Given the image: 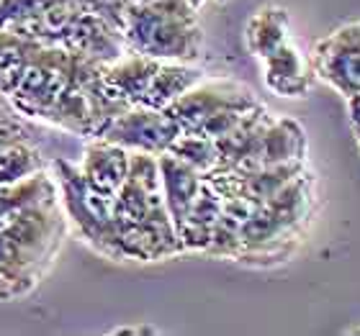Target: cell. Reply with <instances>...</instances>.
<instances>
[{
	"label": "cell",
	"mask_w": 360,
	"mask_h": 336,
	"mask_svg": "<svg viewBox=\"0 0 360 336\" xmlns=\"http://www.w3.org/2000/svg\"><path fill=\"white\" fill-rule=\"evenodd\" d=\"M260 65H263L265 88L281 98L311 95V90L319 80L311 54L304 52L296 39H288L281 49L265 57Z\"/></svg>",
	"instance_id": "10"
},
{
	"label": "cell",
	"mask_w": 360,
	"mask_h": 336,
	"mask_svg": "<svg viewBox=\"0 0 360 336\" xmlns=\"http://www.w3.org/2000/svg\"><path fill=\"white\" fill-rule=\"evenodd\" d=\"M217 3H226V0H217Z\"/></svg>",
	"instance_id": "26"
},
{
	"label": "cell",
	"mask_w": 360,
	"mask_h": 336,
	"mask_svg": "<svg viewBox=\"0 0 360 336\" xmlns=\"http://www.w3.org/2000/svg\"><path fill=\"white\" fill-rule=\"evenodd\" d=\"M347 334H360V323H358V326H350V329H347Z\"/></svg>",
	"instance_id": "24"
},
{
	"label": "cell",
	"mask_w": 360,
	"mask_h": 336,
	"mask_svg": "<svg viewBox=\"0 0 360 336\" xmlns=\"http://www.w3.org/2000/svg\"><path fill=\"white\" fill-rule=\"evenodd\" d=\"M52 175L57 180L60 201L68 216V224L93 252L103 254L105 260L121 262L119 239H116V218H113V198L96 185H90L80 167L68 159H54Z\"/></svg>",
	"instance_id": "5"
},
{
	"label": "cell",
	"mask_w": 360,
	"mask_h": 336,
	"mask_svg": "<svg viewBox=\"0 0 360 336\" xmlns=\"http://www.w3.org/2000/svg\"><path fill=\"white\" fill-rule=\"evenodd\" d=\"M170 154L178 159H183L186 165H191L193 170L203 172V175H211V172L219 167V149L217 142L209 139V136L201 134H191V131H180V136L170 147Z\"/></svg>",
	"instance_id": "19"
},
{
	"label": "cell",
	"mask_w": 360,
	"mask_h": 336,
	"mask_svg": "<svg viewBox=\"0 0 360 336\" xmlns=\"http://www.w3.org/2000/svg\"><path fill=\"white\" fill-rule=\"evenodd\" d=\"M124 39L129 52L160 62H193L203 46L198 8L188 0L131 3Z\"/></svg>",
	"instance_id": "4"
},
{
	"label": "cell",
	"mask_w": 360,
	"mask_h": 336,
	"mask_svg": "<svg viewBox=\"0 0 360 336\" xmlns=\"http://www.w3.org/2000/svg\"><path fill=\"white\" fill-rule=\"evenodd\" d=\"M131 3H150V0H131Z\"/></svg>",
	"instance_id": "25"
},
{
	"label": "cell",
	"mask_w": 360,
	"mask_h": 336,
	"mask_svg": "<svg viewBox=\"0 0 360 336\" xmlns=\"http://www.w3.org/2000/svg\"><path fill=\"white\" fill-rule=\"evenodd\" d=\"M353 131H355V139H358V147H360V121L353 123Z\"/></svg>",
	"instance_id": "23"
},
{
	"label": "cell",
	"mask_w": 360,
	"mask_h": 336,
	"mask_svg": "<svg viewBox=\"0 0 360 336\" xmlns=\"http://www.w3.org/2000/svg\"><path fill=\"white\" fill-rule=\"evenodd\" d=\"M68 234L60 190L0 216V300L37 290L54 264Z\"/></svg>",
	"instance_id": "1"
},
{
	"label": "cell",
	"mask_w": 360,
	"mask_h": 336,
	"mask_svg": "<svg viewBox=\"0 0 360 336\" xmlns=\"http://www.w3.org/2000/svg\"><path fill=\"white\" fill-rule=\"evenodd\" d=\"M158 67L160 60H152V57H144V54L136 52H127L116 62L105 65L103 80L119 100H124L127 105H142Z\"/></svg>",
	"instance_id": "13"
},
{
	"label": "cell",
	"mask_w": 360,
	"mask_h": 336,
	"mask_svg": "<svg viewBox=\"0 0 360 336\" xmlns=\"http://www.w3.org/2000/svg\"><path fill=\"white\" fill-rule=\"evenodd\" d=\"M188 3H191V6H193V8H198V11H201V8L206 6L209 0H188Z\"/></svg>",
	"instance_id": "22"
},
{
	"label": "cell",
	"mask_w": 360,
	"mask_h": 336,
	"mask_svg": "<svg viewBox=\"0 0 360 336\" xmlns=\"http://www.w3.org/2000/svg\"><path fill=\"white\" fill-rule=\"evenodd\" d=\"M180 136V126L167 111L131 105L116 121L108 123L98 139L113 142L129 152H147V154H165Z\"/></svg>",
	"instance_id": "9"
},
{
	"label": "cell",
	"mask_w": 360,
	"mask_h": 336,
	"mask_svg": "<svg viewBox=\"0 0 360 336\" xmlns=\"http://www.w3.org/2000/svg\"><path fill=\"white\" fill-rule=\"evenodd\" d=\"M31 49H34V39L0 29V95L6 100L15 90V85L21 83L31 60Z\"/></svg>",
	"instance_id": "18"
},
{
	"label": "cell",
	"mask_w": 360,
	"mask_h": 336,
	"mask_svg": "<svg viewBox=\"0 0 360 336\" xmlns=\"http://www.w3.org/2000/svg\"><path fill=\"white\" fill-rule=\"evenodd\" d=\"M129 165H131V152L105 139H90L88 149L80 162V172L88 177L90 185L103 190L108 195H116L121 185L127 182Z\"/></svg>",
	"instance_id": "11"
},
{
	"label": "cell",
	"mask_w": 360,
	"mask_h": 336,
	"mask_svg": "<svg viewBox=\"0 0 360 336\" xmlns=\"http://www.w3.org/2000/svg\"><path fill=\"white\" fill-rule=\"evenodd\" d=\"M111 334H158V329L155 326H119Z\"/></svg>",
	"instance_id": "21"
},
{
	"label": "cell",
	"mask_w": 360,
	"mask_h": 336,
	"mask_svg": "<svg viewBox=\"0 0 360 336\" xmlns=\"http://www.w3.org/2000/svg\"><path fill=\"white\" fill-rule=\"evenodd\" d=\"M85 54L70 52L62 46H49L34 41L31 60L26 65L21 83L8 95V103L21 119L41 121L44 123L52 105L68 88L72 75L80 67Z\"/></svg>",
	"instance_id": "6"
},
{
	"label": "cell",
	"mask_w": 360,
	"mask_h": 336,
	"mask_svg": "<svg viewBox=\"0 0 360 336\" xmlns=\"http://www.w3.org/2000/svg\"><path fill=\"white\" fill-rule=\"evenodd\" d=\"M158 159H160V177H162L165 206H167V210H170L175 231H178V226L183 224V218L188 216L191 206H193L198 193H201L206 175L193 170L191 165H186L183 159L173 157L170 152L160 154Z\"/></svg>",
	"instance_id": "12"
},
{
	"label": "cell",
	"mask_w": 360,
	"mask_h": 336,
	"mask_svg": "<svg viewBox=\"0 0 360 336\" xmlns=\"http://www.w3.org/2000/svg\"><path fill=\"white\" fill-rule=\"evenodd\" d=\"M219 216H221V195H219L217 187L211 185V180L206 177L201 193L188 210V216L178 226V239L183 252H206Z\"/></svg>",
	"instance_id": "14"
},
{
	"label": "cell",
	"mask_w": 360,
	"mask_h": 336,
	"mask_svg": "<svg viewBox=\"0 0 360 336\" xmlns=\"http://www.w3.org/2000/svg\"><path fill=\"white\" fill-rule=\"evenodd\" d=\"M288 39H293L291 21H288V11L281 6H263L245 26V44L257 62H263L276 49H281Z\"/></svg>",
	"instance_id": "15"
},
{
	"label": "cell",
	"mask_w": 360,
	"mask_h": 336,
	"mask_svg": "<svg viewBox=\"0 0 360 336\" xmlns=\"http://www.w3.org/2000/svg\"><path fill=\"white\" fill-rule=\"evenodd\" d=\"M121 262H160L183 254L162 195L158 154L131 152L127 182L113 198Z\"/></svg>",
	"instance_id": "2"
},
{
	"label": "cell",
	"mask_w": 360,
	"mask_h": 336,
	"mask_svg": "<svg viewBox=\"0 0 360 336\" xmlns=\"http://www.w3.org/2000/svg\"><path fill=\"white\" fill-rule=\"evenodd\" d=\"M203 69L193 67V62H160L158 72L152 77V85L144 95L142 105L165 111L170 105L183 98L191 88L203 80Z\"/></svg>",
	"instance_id": "16"
},
{
	"label": "cell",
	"mask_w": 360,
	"mask_h": 336,
	"mask_svg": "<svg viewBox=\"0 0 360 336\" xmlns=\"http://www.w3.org/2000/svg\"><path fill=\"white\" fill-rule=\"evenodd\" d=\"M83 3L90 13L101 15L103 21H108L111 26L124 31L129 8H131V0H83Z\"/></svg>",
	"instance_id": "20"
},
{
	"label": "cell",
	"mask_w": 360,
	"mask_h": 336,
	"mask_svg": "<svg viewBox=\"0 0 360 336\" xmlns=\"http://www.w3.org/2000/svg\"><path fill=\"white\" fill-rule=\"evenodd\" d=\"M44 159L31 139L0 144V185H13L44 172Z\"/></svg>",
	"instance_id": "17"
},
{
	"label": "cell",
	"mask_w": 360,
	"mask_h": 336,
	"mask_svg": "<svg viewBox=\"0 0 360 336\" xmlns=\"http://www.w3.org/2000/svg\"><path fill=\"white\" fill-rule=\"evenodd\" d=\"M314 213V177L301 172L299 177L276 193L242 224V247L237 262L250 267H273L288 262L301 244Z\"/></svg>",
	"instance_id": "3"
},
{
	"label": "cell",
	"mask_w": 360,
	"mask_h": 336,
	"mask_svg": "<svg viewBox=\"0 0 360 336\" xmlns=\"http://www.w3.org/2000/svg\"><path fill=\"white\" fill-rule=\"evenodd\" d=\"M316 77L347 100L360 95V21L342 23L316 41L314 52Z\"/></svg>",
	"instance_id": "8"
},
{
	"label": "cell",
	"mask_w": 360,
	"mask_h": 336,
	"mask_svg": "<svg viewBox=\"0 0 360 336\" xmlns=\"http://www.w3.org/2000/svg\"><path fill=\"white\" fill-rule=\"evenodd\" d=\"M260 105L255 93L248 85L237 83V80H226V77H217V80H206L191 88L183 98H178L170 108H165L173 121L180 126V131H191L198 134L211 119H217L226 111H248Z\"/></svg>",
	"instance_id": "7"
}]
</instances>
